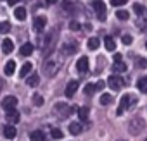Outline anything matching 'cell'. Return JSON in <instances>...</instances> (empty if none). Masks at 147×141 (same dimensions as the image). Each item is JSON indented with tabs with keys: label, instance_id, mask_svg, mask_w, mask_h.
Here are the masks:
<instances>
[{
	"label": "cell",
	"instance_id": "cell-1",
	"mask_svg": "<svg viewBox=\"0 0 147 141\" xmlns=\"http://www.w3.org/2000/svg\"><path fill=\"white\" fill-rule=\"evenodd\" d=\"M135 103H137V98H135L133 95H130V93L123 95V96H121V100H119V107H118L116 114H118V115H123V114H125L126 110H130Z\"/></svg>",
	"mask_w": 147,
	"mask_h": 141
},
{
	"label": "cell",
	"instance_id": "cell-2",
	"mask_svg": "<svg viewBox=\"0 0 147 141\" xmlns=\"http://www.w3.org/2000/svg\"><path fill=\"white\" fill-rule=\"evenodd\" d=\"M59 67H61L59 60H55V59H47V60L43 62V72L50 78V76H54L57 70H59Z\"/></svg>",
	"mask_w": 147,
	"mask_h": 141
},
{
	"label": "cell",
	"instance_id": "cell-3",
	"mask_svg": "<svg viewBox=\"0 0 147 141\" xmlns=\"http://www.w3.org/2000/svg\"><path fill=\"white\" fill-rule=\"evenodd\" d=\"M107 84L113 88V90H121L123 86H125V79L121 78V76H116V74H111L109 78H107Z\"/></svg>",
	"mask_w": 147,
	"mask_h": 141
},
{
	"label": "cell",
	"instance_id": "cell-4",
	"mask_svg": "<svg viewBox=\"0 0 147 141\" xmlns=\"http://www.w3.org/2000/svg\"><path fill=\"white\" fill-rule=\"evenodd\" d=\"M92 5H94V11H95L99 21H106V4L102 2V0H95Z\"/></svg>",
	"mask_w": 147,
	"mask_h": 141
},
{
	"label": "cell",
	"instance_id": "cell-5",
	"mask_svg": "<svg viewBox=\"0 0 147 141\" xmlns=\"http://www.w3.org/2000/svg\"><path fill=\"white\" fill-rule=\"evenodd\" d=\"M16 105H18V98H16V96H5V98L2 100V108H4L5 112L14 110Z\"/></svg>",
	"mask_w": 147,
	"mask_h": 141
},
{
	"label": "cell",
	"instance_id": "cell-6",
	"mask_svg": "<svg viewBox=\"0 0 147 141\" xmlns=\"http://www.w3.org/2000/svg\"><path fill=\"white\" fill-rule=\"evenodd\" d=\"M144 127V120L140 119V117H133L131 119V122H130V132L135 136V134H138V131Z\"/></svg>",
	"mask_w": 147,
	"mask_h": 141
},
{
	"label": "cell",
	"instance_id": "cell-7",
	"mask_svg": "<svg viewBox=\"0 0 147 141\" xmlns=\"http://www.w3.org/2000/svg\"><path fill=\"white\" fill-rule=\"evenodd\" d=\"M33 26H35V31H36V33H42V31L45 29V26H47V17H43V16L35 17Z\"/></svg>",
	"mask_w": 147,
	"mask_h": 141
},
{
	"label": "cell",
	"instance_id": "cell-8",
	"mask_svg": "<svg viewBox=\"0 0 147 141\" xmlns=\"http://www.w3.org/2000/svg\"><path fill=\"white\" fill-rule=\"evenodd\" d=\"M76 69H78V72L85 74L87 70H88V59L87 57H80L78 62H76Z\"/></svg>",
	"mask_w": 147,
	"mask_h": 141
},
{
	"label": "cell",
	"instance_id": "cell-9",
	"mask_svg": "<svg viewBox=\"0 0 147 141\" xmlns=\"http://www.w3.org/2000/svg\"><path fill=\"white\" fill-rule=\"evenodd\" d=\"M76 90H78V81H75V79L69 81V83H67V86H66V96H67V98H71L73 95L76 93Z\"/></svg>",
	"mask_w": 147,
	"mask_h": 141
},
{
	"label": "cell",
	"instance_id": "cell-10",
	"mask_svg": "<svg viewBox=\"0 0 147 141\" xmlns=\"http://www.w3.org/2000/svg\"><path fill=\"white\" fill-rule=\"evenodd\" d=\"M55 112H61L59 117H67V115L73 112V108L67 107V105H64V103H57V105H55Z\"/></svg>",
	"mask_w": 147,
	"mask_h": 141
},
{
	"label": "cell",
	"instance_id": "cell-11",
	"mask_svg": "<svg viewBox=\"0 0 147 141\" xmlns=\"http://www.w3.org/2000/svg\"><path fill=\"white\" fill-rule=\"evenodd\" d=\"M19 115H21V114H19L18 110H9L7 115H5V119H7V122H11V124H18L19 119H21Z\"/></svg>",
	"mask_w": 147,
	"mask_h": 141
},
{
	"label": "cell",
	"instance_id": "cell-12",
	"mask_svg": "<svg viewBox=\"0 0 147 141\" xmlns=\"http://www.w3.org/2000/svg\"><path fill=\"white\" fill-rule=\"evenodd\" d=\"M4 136H5L7 139H12V138H16V129H14V126H12V124H7V126H4Z\"/></svg>",
	"mask_w": 147,
	"mask_h": 141
},
{
	"label": "cell",
	"instance_id": "cell-13",
	"mask_svg": "<svg viewBox=\"0 0 147 141\" xmlns=\"http://www.w3.org/2000/svg\"><path fill=\"white\" fill-rule=\"evenodd\" d=\"M78 50V47H76V43L73 41V43H66L64 47H62V53H66V55H71V53H75Z\"/></svg>",
	"mask_w": 147,
	"mask_h": 141
},
{
	"label": "cell",
	"instance_id": "cell-14",
	"mask_svg": "<svg viewBox=\"0 0 147 141\" xmlns=\"http://www.w3.org/2000/svg\"><path fill=\"white\" fill-rule=\"evenodd\" d=\"M12 50H14V43H12V40L5 38V40L2 41V52H4V53H11Z\"/></svg>",
	"mask_w": 147,
	"mask_h": 141
},
{
	"label": "cell",
	"instance_id": "cell-15",
	"mask_svg": "<svg viewBox=\"0 0 147 141\" xmlns=\"http://www.w3.org/2000/svg\"><path fill=\"white\" fill-rule=\"evenodd\" d=\"M33 50H35L33 43H24V45L21 47V55H24V57H30V55L33 53Z\"/></svg>",
	"mask_w": 147,
	"mask_h": 141
},
{
	"label": "cell",
	"instance_id": "cell-16",
	"mask_svg": "<svg viewBox=\"0 0 147 141\" xmlns=\"http://www.w3.org/2000/svg\"><path fill=\"white\" fill-rule=\"evenodd\" d=\"M137 88L140 90V93H145V95H147V76H142V78L137 81Z\"/></svg>",
	"mask_w": 147,
	"mask_h": 141
},
{
	"label": "cell",
	"instance_id": "cell-17",
	"mask_svg": "<svg viewBox=\"0 0 147 141\" xmlns=\"http://www.w3.org/2000/svg\"><path fill=\"white\" fill-rule=\"evenodd\" d=\"M82 131H83V127H82L80 122H71V124H69V132H71V134L76 136V134H80Z\"/></svg>",
	"mask_w": 147,
	"mask_h": 141
},
{
	"label": "cell",
	"instance_id": "cell-18",
	"mask_svg": "<svg viewBox=\"0 0 147 141\" xmlns=\"http://www.w3.org/2000/svg\"><path fill=\"white\" fill-rule=\"evenodd\" d=\"M54 41H55V33H52V35H49L47 36V40H45V43H43V52L47 53L49 52V47H50V50H52V45H54Z\"/></svg>",
	"mask_w": 147,
	"mask_h": 141
},
{
	"label": "cell",
	"instance_id": "cell-19",
	"mask_svg": "<svg viewBox=\"0 0 147 141\" xmlns=\"http://www.w3.org/2000/svg\"><path fill=\"white\" fill-rule=\"evenodd\" d=\"M30 139L31 141H45V134H43V131H33L30 134Z\"/></svg>",
	"mask_w": 147,
	"mask_h": 141
},
{
	"label": "cell",
	"instance_id": "cell-20",
	"mask_svg": "<svg viewBox=\"0 0 147 141\" xmlns=\"http://www.w3.org/2000/svg\"><path fill=\"white\" fill-rule=\"evenodd\" d=\"M4 70H5V74H7V76H12V74H14V70H16V62H14V60H9V62L5 64Z\"/></svg>",
	"mask_w": 147,
	"mask_h": 141
},
{
	"label": "cell",
	"instance_id": "cell-21",
	"mask_svg": "<svg viewBox=\"0 0 147 141\" xmlns=\"http://www.w3.org/2000/svg\"><path fill=\"white\" fill-rule=\"evenodd\" d=\"M14 16H16L18 21H24V19H26V9H24V7H18V9L14 11Z\"/></svg>",
	"mask_w": 147,
	"mask_h": 141
},
{
	"label": "cell",
	"instance_id": "cell-22",
	"mask_svg": "<svg viewBox=\"0 0 147 141\" xmlns=\"http://www.w3.org/2000/svg\"><path fill=\"white\" fill-rule=\"evenodd\" d=\"M104 45H106V50H109V52H113L116 48V43H114L113 36H106L104 38Z\"/></svg>",
	"mask_w": 147,
	"mask_h": 141
},
{
	"label": "cell",
	"instance_id": "cell-23",
	"mask_svg": "<svg viewBox=\"0 0 147 141\" xmlns=\"http://www.w3.org/2000/svg\"><path fill=\"white\" fill-rule=\"evenodd\" d=\"M113 70H114V72H125V70H126V64H125L123 60H121V62H114Z\"/></svg>",
	"mask_w": 147,
	"mask_h": 141
},
{
	"label": "cell",
	"instance_id": "cell-24",
	"mask_svg": "<svg viewBox=\"0 0 147 141\" xmlns=\"http://www.w3.org/2000/svg\"><path fill=\"white\" fill-rule=\"evenodd\" d=\"M38 83H40L38 74H31V76H28V79H26V84H28V86H36Z\"/></svg>",
	"mask_w": 147,
	"mask_h": 141
},
{
	"label": "cell",
	"instance_id": "cell-25",
	"mask_svg": "<svg viewBox=\"0 0 147 141\" xmlns=\"http://www.w3.org/2000/svg\"><path fill=\"white\" fill-rule=\"evenodd\" d=\"M88 107H80L78 108V117H80V120H87L88 119Z\"/></svg>",
	"mask_w": 147,
	"mask_h": 141
},
{
	"label": "cell",
	"instance_id": "cell-26",
	"mask_svg": "<svg viewBox=\"0 0 147 141\" xmlns=\"http://www.w3.org/2000/svg\"><path fill=\"white\" fill-rule=\"evenodd\" d=\"M62 9H64L66 12L73 14V12H75V4H73V2H69V0H64V2H62Z\"/></svg>",
	"mask_w": 147,
	"mask_h": 141
},
{
	"label": "cell",
	"instance_id": "cell-27",
	"mask_svg": "<svg viewBox=\"0 0 147 141\" xmlns=\"http://www.w3.org/2000/svg\"><path fill=\"white\" fill-rule=\"evenodd\" d=\"M31 67H33V65H31L30 62H26V64H24V65L21 67V72H19V76H21V78L28 76V74H30V70H31Z\"/></svg>",
	"mask_w": 147,
	"mask_h": 141
},
{
	"label": "cell",
	"instance_id": "cell-28",
	"mask_svg": "<svg viewBox=\"0 0 147 141\" xmlns=\"http://www.w3.org/2000/svg\"><path fill=\"white\" fill-rule=\"evenodd\" d=\"M9 31H11V24H9V21H0V33L5 35V33H9Z\"/></svg>",
	"mask_w": 147,
	"mask_h": 141
},
{
	"label": "cell",
	"instance_id": "cell-29",
	"mask_svg": "<svg viewBox=\"0 0 147 141\" xmlns=\"http://www.w3.org/2000/svg\"><path fill=\"white\" fill-rule=\"evenodd\" d=\"M133 12H135L137 16H142V14H145V7L137 2V4H133Z\"/></svg>",
	"mask_w": 147,
	"mask_h": 141
},
{
	"label": "cell",
	"instance_id": "cell-30",
	"mask_svg": "<svg viewBox=\"0 0 147 141\" xmlns=\"http://www.w3.org/2000/svg\"><path fill=\"white\" fill-rule=\"evenodd\" d=\"M99 43H100V41H99V38H95V36H94V38H90V40H88V43H87V45H88V48H90V50H97V48H99Z\"/></svg>",
	"mask_w": 147,
	"mask_h": 141
},
{
	"label": "cell",
	"instance_id": "cell-31",
	"mask_svg": "<svg viewBox=\"0 0 147 141\" xmlns=\"http://www.w3.org/2000/svg\"><path fill=\"white\" fill-rule=\"evenodd\" d=\"M116 17H118V19H121V21H126V19L130 17V14H128V11L119 9V11H116Z\"/></svg>",
	"mask_w": 147,
	"mask_h": 141
},
{
	"label": "cell",
	"instance_id": "cell-32",
	"mask_svg": "<svg viewBox=\"0 0 147 141\" xmlns=\"http://www.w3.org/2000/svg\"><path fill=\"white\" fill-rule=\"evenodd\" d=\"M95 91H97V88H95V84H92V83H88V84L85 86V95H88V96H90V95H94Z\"/></svg>",
	"mask_w": 147,
	"mask_h": 141
},
{
	"label": "cell",
	"instance_id": "cell-33",
	"mask_svg": "<svg viewBox=\"0 0 147 141\" xmlns=\"http://www.w3.org/2000/svg\"><path fill=\"white\" fill-rule=\"evenodd\" d=\"M111 100H113V96H111L109 93H104V95L100 96V103H102V105H109Z\"/></svg>",
	"mask_w": 147,
	"mask_h": 141
},
{
	"label": "cell",
	"instance_id": "cell-34",
	"mask_svg": "<svg viewBox=\"0 0 147 141\" xmlns=\"http://www.w3.org/2000/svg\"><path fill=\"white\" fill-rule=\"evenodd\" d=\"M50 134H52V138H54V139H61V138L64 136L61 129H52V131H50Z\"/></svg>",
	"mask_w": 147,
	"mask_h": 141
},
{
	"label": "cell",
	"instance_id": "cell-35",
	"mask_svg": "<svg viewBox=\"0 0 147 141\" xmlns=\"http://www.w3.org/2000/svg\"><path fill=\"white\" fill-rule=\"evenodd\" d=\"M33 103H35L36 107H42V105H43V98H42L40 95H35V96H33Z\"/></svg>",
	"mask_w": 147,
	"mask_h": 141
},
{
	"label": "cell",
	"instance_id": "cell-36",
	"mask_svg": "<svg viewBox=\"0 0 147 141\" xmlns=\"http://www.w3.org/2000/svg\"><path fill=\"white\" fill-rule=\"evenodd\" d=\"M126 2H128V0H111V5L119 7V5H126Z\"/></svg>",
	"mask_w": 147,
	"mask_h": 141
},
{
	"label": "cell",
	"instance_id": "cell-37",
	"mask_svg": "<svg viewBox=\"0 0 147 141\" xmlns=\"http://www.w3.org/2000/svg\"><path fill=\"white\" fill-rule=\"evenodd\" d=\"M121 41H123L125 45H130V43L133 41V38H131L130 35H123V36H121Z\"/></svg>",
	"mask_w": 147,
	"mask_h": 141
},
{
	"label": "cell",
	"instance_id": "cell-38",
	"mask_svg": "<svg viewBox=\"0 0 147 141\" xmlns=\"http://www.w3.org/2000/svg\"><path fill=\"white\" fill-rule=\"evenodd\" d=\"M69 28H71V29H75V31H76V29H80L82 26H80V23H76V21H71V24H69Z\"/></svg>",
	"mask_w": 147,
	"mask_h": 141
},
{
	"label": "cell",
	"instance_id": "cell-39",
	"mask_svg": "<svg viewBox=\"0 0 147 141\" xmlns=\"http://www.w3.org/2000/svg\"><path fill=\"white\" fill-rule=\"evenodd\" d=\"M137 65H138L140 69H144V67L147 65V60H145V59H138V62H137Z\"/></svg>",
	"mask_w": 147,
	"mask_h": 141
},
{
	"label": "cell",
	"instance_id": "cell-40",
	"mask_svg": "<svg viewBox=\"0 0 147 141\" xmlns=\"http://www.w3.org/2000/svg\"><path fill=\"white\" fill-rule=\"evenodd\" d=\"M104 84H106L104 81H99V83L95 84V88H97V90H102V88H104Z\"/></svg>",
	"mask_w": 147,
	"mask_h": 141
},
{
	"label": "cell",
	"instance_id": "cell-41",
	"mask_svg": "<svg viewBox=\"0 0 147 141\" xmlns=\"http://www.w3.org/2000/svg\"><path fill=\"white\" fill-rule=\"evenodd\" d=\"M114 62H121V53H116L114 55Z\"/></svg>",
	"mask_w": 147,
	"mask_h": 141
},
{
	"label": "cell",
	"instance_id": "cell-42",
	"mask_svg": "<svg viewBox=\"0 0 147 141\" xmlns=\"http://www.w3.org/2000/svg\"><path fill=\"white\" fill-rule=\"evenodd\" d=\"M18 2H21V0H9V5H14V4H18Z\"/></svg>",
	"mask_w": 147,
	"mask_h": 141
},
{
	"label": "cell",
	"instance_id": "cell-43",
	"mask_svg": "<svg viewBox=\"0 0 147 141\" xmlns=\"http://www.w3.org/2000/svg\"><path fill=\"white\" fill-rule=\"evenodd\" d=\"M47 4H57V0H47Z\"/></svg>",
	"mask_w": 147,
	"mask_h": 141
},
{
	"label": "cell",
	"instance_id": "cell-44",
	"mask_svg": "<svg viewBox=\"0 0 147 141\" xmlns=\"http://www.w3.org/2000/svg\"><path fill=\"white\" fill-rule=\"evenodd\" d=\"M2 88H4V81L0 79V91H2Z\"/></svg>",
	"mask_w": 147,
	"mask_h": 141
},
{
	"label": "cell",
	"instance_id": "cell-45",
	"mask_svg": "<svg viewBox=\"0 0 147 141\" xmlns=\"http://www.w3.org/2000/svg\"><path fill=\"white\" fill-rule=\"evenodd\" d=\"M145 48H147V43H145Z\"/></svg>",
	"mask_w": 147,
	"mask_h": 141
}]
</instances>
